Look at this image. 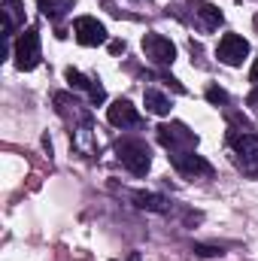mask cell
Returning <instances> with one entry per match:
<instances>
[{"label": "cell", "instance_id": "cell-19", "mask_svg": "<svg viewBox=\"0 0 258 261\" xmlns=\"http://www.w3.org/2000/svg\"><path fill=\"white\" fill-rule=\"evenodd\" d=\"M249 103H252V107H258V88L252 91V97H249Z\"/></svg>", "mask_w": 258, "mask_h": 261}, {"label": "cell", "instance_id": "cell-18", "mask_svg": "<svg viewBox=\"0 0 258 261\" xmlns=\"http://www.w3.org/2000/svg\"><path fill=\"white\" fill-rule=\"evenodd\" d=\"M249 79H252V82L258 85V61H255V67H252V73H249Z\"/></svg>", "mask_w": 258, "mask_h": 261}, {"label": "cell", "instance_id": "cell-7", "mask_svg": "<svg viewBox=\"0 0 258 261\" xmlns=\"http://www.w3.org/2000/svg\"><path fill=\"white\" fill-rule=\"evenodd\" d=\"M73 34H76V40L82 46H100V43H107V28L97 18H91V15H79L73 21Z\"/></svg>", "mask_w": 258, "mask_h": 261}, {"label": "cell", "instance_id": "cell-13", "mask_svg": "<svg viewBox=\"0 0 258 261\" xmlns=\"http://www.w3.org/2000/svg\"><path fill=\"white\" fill-rule=\"evenodd\" d=\"M143 103H146V110L155 113V116H167V113H170V100H167L161 91H155V88H146Z\"/></svg>", "mask_w": 258, "mask_h": 261}, {"label": "cell", "instance_id": "cell-9", "mask_svg": "<svg viewBox=\"0 0 258 261\" xmlns=\"http://www.w3.org/2000/svg\"><path fill=\"white\" fill-rule=\"evenodd\" d=\"M134 203L140 210H149V213H167L170 210V200L164 195H155V192H134Z\"/></svg>", "mask_w": 258, "mask_h": 261}, {"label": "cell", "instance_id": "cell-3", "mask_svg": "<svg viewBox=\"0 0 258 261\" xmlns=\"http://www.w3.org/2000/svg\"><path fill=\"white\" fill-rule=\"evenodd\" d=\"M43 52H40V34L37 28H28L21 31V37L15 40V67L18 70H34L40 64Z\"/></svg>", "mask_w": 258, "mask_h": 261}, {"label": "cell", "instance_id": "cell-15", "mask_svg": "<svg viewBox=\"0 0 258 261\" xmlns=\"http://www.w3.org/2000/svg\"><path fill=\"white\" fill-rule=\"evenodd\" d=\"M88 97H91V103H104V100H107V91H104L100 79H94V82H91V88H88Z\"/></svg>", "mask_w": 258, "mask_h": 261}, {"label": "cell", "instance_id": "cell-12", "mask_svg": "<svg viewBox=\"0 0 258 261\" xmlns=\"http://www.w3.org/2000/svg\"><path fill=\"white\" fill-rule=\"evenodd\" d=\"M18 24H21V6H18L15 0H6V3H3V34L12 37Z\"/></svg>", "mask_w": 258, "mask_h": 261}, {"label": "cell", "instance_id": "cell-4", "mask_svg": "<svg viewBox=\"0 0 258 261\" xmlns=\"http://www.w3.org/2000/svg\"><path fill=\"white\" fill-rule=\"evenodd\" d=\"M170 161L189 179H207V176H213V164L203 155H194V152H170Z\"/></svg>", "mask_w": 258, "mask_h": 261}, {"label": "cell", "instance_id": "cell-11", "mask_svg": "<svg viewBox=\"0 0 258 261\" xmlns=\"http://www.w3.org/2000/svg\"><path fill=\"white\" fill-rule=\"evenodd\" d=\"M37 6L43 9V15H46V18L58 21V18H64L67 12L73 9V0H37Z\"/></svg>", "mask_w": 258, "mask_h": 261}, {"label": "cell", "instance_id": "cell-2", "mask_svg": "<svg viewBox=\"0 0 258 261\" xmlns=\"http://www.w3.org/2000/svg\"><path fill=\"white\" fill-rule=\"evenodd\" d=\"M158 140H161V146H167L170 152H194V146H197V134L189 130L183 122L161 125V128H158Z\"/></svg>", "mask_w": 258, "mask_h": 261}, {"label": "cell", "instance_id": "cell-16", "mask_svg": "<svg viewBox=\"0 0 258 261\" xmlns=\"http://www.w3.org/2000/svg\"><path fill=\"white\" fill-rule=\"evenodd\" d=\"M207 100H210V103H225V100H228V94H225L222 88H216V85H213V88H207Z\"/></svg>", "mask_w": 258, "mask_h": 261}, {"label": "cell", "instance_id": "cell-10", "mask_svg": "<svg viewBox=\"0 0 258 261\" xmlns=\"http://www.w3.org/2000/svg\"><path fill=\"white\" fill-rule=\"evenodd\" d=\"M194 12H197V18H200V28L203 31H216L219 24H222V9L216 6V3H197L194 6Z\"/></svg>", "mask_w": 258, "mask_h": 261}, {"label": "cell", "instance_id": "cell-17", "mask_svg": "<svg viewBox=\"0 0 258 261\" xmlns=\"http://www.w3.org/2000/svg\"><path fill=\"white\" fill-rule=\"evenodd\" d=\"M194 252H197V255H203V258H213V255H222V249H219V246H200V243L194 246Z\"/></svg>", "mask_w": 258, "mask_h": 261}, {"label": "cell", "instance_id": "cell-6", "mask_svg": "<svg viewBox=\"0 0 258 261\" xmlns=\"http://www.w3.org/2000/svg\"><path fill=\"white\" fill-rule=\"evenodd\" d=\"M143 52L155 64H173V58H176V46L161 34H146L143 37Z\"/></svg>", "mask_w": 258, "mask_h": 261}, {"label": "cell", "instance_id": "cell-5", "mask_svg": "<svg viewBox=\"0 0 258 261\" xmlns=\"http://www.w3.org/2000/svg\"><path fill=\"white\" fill-rule=\"evenodd\" d=\"M216 55H219V61H222V64L240 67V64H243V58L249 55V43H246L243 37H237V34H225V37L219 40Z\"/></svg>", "mask_w": 258, "mask_h": 261}, {"label": "cell", "instance_id": "cell-20", "mask_svg": "<svg viewBox=\"0 0 258 261\" xmlns=\"http://www.w3.org/2000/svg\"><path fill=\"white\" fill-rule=\"evenodd\" d=\"M128 261H140V255H137V252H134V255H131V258Z\"/></svg>", "mask_w": 258, "mask_h": 261}, {"label": "cell", "instance_id": "cell-8", "mask_svg": "<svg viewBox=\"0 0 258 261\" xmlns=\"http://www.w3.org/2000/svg\"><path fill=\"white\" fill-rule=\"evenodd\" d=\"M107 119H110V125H116V128H137V125H140V113L131 107V100H122V97L107 110Z\"/></svg>", "mask_w": 258, "mask_h": 261}, {"label": "cell", "instance_id": "cell-1", "mask_svg": "<svg viewBox=\"0 0 258 261\" xmlns=\"http://www.w3.org/2000/svg\"><path fill=\"white\" fill-rule=\"evenodd\" d=\"M116 155H119V161L128 167L134 176H146L149 167H152V152H149V146L140 143V140H122V143L116 146Z\"/></svg>", "mask_w": 258, "mask_h": 261}, {"label": "cell", "instance_id": "cell-14", "mask_svg": "<svg viewBox=\"0 0 258 261\" xmlns=\"http://www.w3.org/2000/svg\"><path fill=\"white\" fill-rule=\"evenodd\" d=\"M231 143H234V149H237V155H243V158H258V134H240V137H231Z\"/></svg>", "mask_w": 258, "mask_h": 261}]
</instances>
